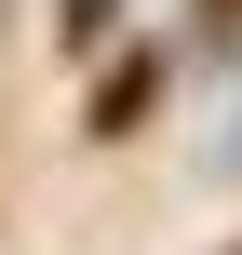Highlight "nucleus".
Instances as JSON below:
<instances>
[{"label":"nucleus","mask_w":242,"mask_h":255,"mask_svg":"<svg viewBox=\"0 0 242 255\" xmlns=\"http://www.w3.org/2000/svg\"><path fill=\"white\" fill-rule=\"evenodd\" d=\"M148 94H162V54H148V67H121V81L94 94V134H135V121H148Z\"/></svg>","instance_id":"nucleus-1"},{"label":"nucleus","mask_w":242,"mask_h":255,"mask_svg":"<svg viewBox=\"0 0 242 255\" xmlns=\"http://www.w3.org/2000/svg\"><path fill=\"white\" fill-rule=\"evenodd\" d=\"M202 40H242V0H202Z\"/></svg>","instance_id":"nucleus-2"}]
</instances>
